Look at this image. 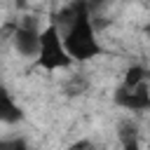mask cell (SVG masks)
<instances>
[{
	"mask_svg": "<svg viewBox=\"0 0 150 150\" xmlns=\"http://www.w3.org/2000/svg\"><path fill=\"white\" fill-rule=\"evenodd\" d=\"M143 30H145V33H148V35H150V21H148V23H145V28H143Z\"/></svg>",
	"mask_w": 150,
	"mask_h": 150,
	"instance_id": "obj_12",
	"label": "cell"
},
{
	"mask_svg": "<svg viewBox=\"0 0 150 150\" xmlns=\"http://www.w3.org/2000/svg\"><path fill=\"white\" fill-rule=\"evenodd\" d=\"M0 150H30V148H28V143H26L23 138L14 136V138H5V141L0 143Z\"/></svg>",
	"mask_w": 150,
	"mask_h": 150,
	"instance_id": "obj_9",
	"label": "cell"
},
{
	"mask_svg": "<svg viewBox=\"0 0 150 150\" xmlns=\"http://www.w3.org/2000/svg\"><path fill=\"white\" fill-rule=\"evenodd\" d=\"M63 45H66L70 59L77 63L91 61L103 54V45L98 42V35H96V21L91 19L87 2H84L82 12L73 19V23L63 28Z\"/></svg>",
	"mask_w": 150,
	"mask_h": 150,
	"instance_id": "obj_1",
	"label": "cell"
},
{
	"mask_svg": "<svg viewBox=\"0 0 150 150\" xmlns=\"http://www.w3.org/2000/svg\"><path fill=\"white\" fill-rule=\"evenodd\" d=\"M122 150H143V148H141V141L136 138V141H129V143H122Z\"/></svg>",
	"mask_w": 150,
	"mask_h": 150,
	"instance_id": "obj_11",
	"label": "cell"
},
{
	"mask_svg": "<svg viewBox=\"0 0 150 150\" xmlns=\"http://www.w3.org/2000/svg\"><path fill=\"white\" fill-rule=\"evenodd\" d=\"M145 150H150V141H148V145H145Z\"/></svg>",
	"mask_w": 150,
	"mask_h": 150,
	"instance_id": "obj_13",
	"label": "cell"
},
{
	"mask_svg": "<svg viewBox=\"0 0 150 150\" xmlns=\"http://www.w3.org/2000/svg\"><path fill=\"white\" fill-rule=\"evenodd\" d=\"M68 150H94V145H91V141H77V143H73Z\"/></svg>",
	"mask_w": 150,
	"mask_h": 150,
	"instance_id": "obj_10",
	"label": "cell"
},
{
	"mask_svg": "<svg viewBox=\"0 0 150 150\" xmlns=\"http://www.w3.org/2000/svg\"><path fill=\"white\" fill-rule=\"evenodd\" d=\"M0 120H2L5 124H16V122L23 120V110H21V105L12 98V94H9L7 89L0 91Z\"/></svg>",
	"mask_w": 150,
	"mask_h": 150,
	"instance_id": "obj_5",
	"label": "cell"
},
{
	"mask_svg": "<svg viewBox=\"0 0 150 150\" xmlns=\"http://www.w3.org/2000/svg\"><path fill=\"white\" fill-rule=\"evenodd\" d=\"M115 105L129 110V112H145L150 110V84H141L136 89H127V87H117L115 94Z\"/></svg>",
	"mask_w": 150,
	"mask_h": 150,
	"instance_id": "obj_4",
	"label": "cell"
},
{
	"mask_svg": "<svg viewBox=\"0 0 150 150\" xmlns=\"http://www.w3.org/2000/svg\"><path fill=\"white\" fill-rule=\"evenodd\" d=\"M75 61L70 59L66 45H63V33L61 28L49 21L45 28H42V42H40V54L35 59V66L47 70V73H54V70H63V68H70Z\"/></svg>",
	"mask_w": 150,
	"mask_h": 150,
	"instance_id": "obj_2",
	"label": "cell"
},
{
	"mask_svg": "<svg viewBox=\"0 0 150 150\" xmlns=\"http://www.w3.org/2000/svg\"><path fill=\"white\" fill-rule=\"evenodd\" d=\"M148 77H150V70H148L143 63H131V66L124 70L122 87H127V89H136V87H141V84H148Z\"/></svg>",
	"mask_w": 150,
	"mask_h": 150,
	"instance_id": "obj_6",
	"label": "cell"
},
{
	"mask_svg": "<svg viewBox=\"0 0 150 150\" xmlns=\"http://www.w3.org/2000/svg\"><path fill=\"white\" fill-rule=\"evenodd\" d=\"M9 40L14 45V49L23 56V59H38L40 54V42H42V28L35 23V19L26 16L16 23H12V33Z\"/></svg>",
	"mask_w": 150,
	"mask_h": 150,
	"instance_id": "obj_3",
	"label": "cell"
},
{
	"mask_svg": "<svg viewBox=\"0 0 150 150\" xmlns=\"http://www.w3.org/2000/svg\"><path fill=\"white\" fill-rule=\"evenodd\" d=\"M87 87H89V80H87L82 73H75V75H70V77L66 80L63 91H66L68 96H80V94L87 91Z\"/></svg>",
	"mask_w": 150,
	"mask_h": 150,
	"instance_id": "obj_7",
	"label": "cell"
},
{
	"mask_svg": "<svg viewBox=\"0 0 150 150\" xmlns=\"http://www.w3.org/2000/svg\"><path fill=\"white\" fill-rule=\"evenodd\" d=\"M117 136H120V141H122V143L136 141V138H138V127H136L131 120H124V122L120 124V131H117Z\"/></svg>",
	"mask_w": 150,
	"mask_h": 150,
	"instance_id": "obj_8",
	"label": "cell"
}]
</instances>
